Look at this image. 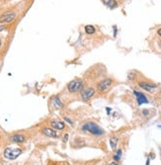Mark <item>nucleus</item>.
<instances>
[{"label":"nucleus","instance_id":"nucleus-1","mask_svg":"<svg viewBox=\"0 0 161 165\" xmlns=\"http://www.w3.org/2000/svg\"><path fill=\"white\" fill-rule=\"evenodd\" d=\"M114 84H115V81H114L113 78H111V77H106V78L101 79L100 81L97 83V85H96V91L98 93H100V94H104V93L108 92L111 88H112Z\"/></svg>","mask_w":161,"mask_h":165},{"label":"nucleus","instance_id":"nucleus-2","mask_svg":"<svg viewBox=\"0 0 161 165\" xmlns=\"http://www.w3.org/2000/svg\"><path fill=\"white\" fill-rule=\"evenodd\" d=\"M84 80L80 79V78H75L67 84L66 88H67V91L71 94H76V93H80L84 88Z\"/></svg>","mask_w":161,"mask_h":165},{"label":"nucleus","instance_id":"nucleus-3","mask_svg":"<svg viewBox=\"0 0 161 165\" xmlns=\"http://www.w3.org/2000/svg\"><path fill=\"white\" fill-rule=\"evenodd\" d=\"M82 130L83 132H88L95 136H102L104 133L103 129H101L97 124L94 122H88L85 123L82 126Z\"/></svg>","mask_w":161,"mask_h":165},{"label":"nucleus","instance_id":"nucleus-4","mask_svg":"<svg viewBox=\"0 0 161 165\" xmlns=\"http://www.w3.org/2000/svg\"><path fill=\"white\" fill-rule=\"evenodd\" d=\"M22 153V149L19 147H7L4 150V156L9 160H14Z\"/></svg>","mask_w":161,"mask_h":165},{"label":"nucleus","instance_id":"nucleus-5","mask_svg":"<svg viewBox=\"0 0 161 165\" xmlns=\"http://www.w3.org/2000/svg\"><path fill=\"white\" fill-rule=\"evenodd\" d=\"M96 93V88L92 86H87V87H84L83 90L80 92V97L83 101H89L90 99L95 95Z\"/></svg>","mask_w":161,"mask_h":165},{"label":"nucleus","instance_id":"nucleus-6","mask_svg":"<svg viewBox=\"0 0 161 165\" xmlns=\"http://www.w3.org/2000/svg\"><path fill=\"white\" fill-rule=\"evenodd\" d=\"M17 13L14 11H8L0 15V24H8L16 19Z\"/></svg>","mask_w":161,"mask_h":165},{"label":"nucleus","instance_id":"nucleus-7","mask_svg":"<svg viewBox=\"0 0 161 165\" xmlns=\"http://www.w3.org/2000/svg\"><path fill=\"white\" fill-rule=\"evenodd\" d=\"M138 86L140 87L141 89H143L144 91H147L149 93L155 92L157 90V87H158L156 84H154L152 82H147V81H139Z\"/></svg>","mask_w":161,"mask_h":165},{"label":"nucleus","instance_id":"nucleus-8","mask_svg":"<svg viewBox=\"0 0 161 165\" xmlns=\"http://www.w3.org/2000/svg\"><path fill=\"white\" fill-rule=\"evenodd\" d=\"M134 95L137 97V104L140 106L142 104H147L148 103V100L146 98V96L144 94H142L141 92H138V91H134Z\"/></svg>","mask_w":161,"mask_h":165},{"label":"nucleus","instance_id":"nucleus-9","mask_svg":"<svg viewBox=\"0 0 161 165\" xmlns=\"http://www.w3.org/2000/svg\"><path fill=\"white\" fill-rule=\"evenodd\" d=\"M42 133H44L45 136H49V138H58V133L54 130L52 129H49V127H45V129L42 130Z\"/></svg>","mask_w":161,"mask_h":165},{"label":"nucleus","instance_id":"nucleus-10","mask_svg":"<svg viewBox=\"0 0 161 165\" xmlns=\"http://www.w3.org/2000/svg\"><path fill=\"white\" fill-rule=\"evenodd\" d=\"M51 126L55 130H63L65 127V124L61 121H51Z\"/></svg>","mask_w":161,"mask_h":165},{"label":"nucleus","instance_id":"nucleus-11","mask_svg":"<svg viewBox=\"0 0 161 165\" xmlns=\"http://www.w3.org/2000/svg\"><path fill=\"white\" fill-rule=\"evenodd\" d=\"M10 139H11V141L16 142V144H21V142H24L26 141V138H25L23 135H14L11 136Z\"/></svg>","mask_w":161,"mask_h":165},{"label":"nucleus","instance_id":"nucleus-12","mask_svg":"<svg viewBox=\"0 0 161 165\" xmlns=\"http://www.w3.org/2000/svg\"><path fill=\"white\" fill-rule=\"evenodd\" d=\"M102 2H103L107 7H109L111 9L116 8L118 6V2L116 0H102Z\"/></svg>","mask_w":161,"mask_h":165},{"label":"nucleus","instance_id":"nucleus-13","mask_svg":"<svg viewBox=\"0 0 161 165\" xmlns=\"http://www.w3.org/2000/svg\"><path fill=\"white\" fill-rule=\"evenodd\" d=\"M84 30H85V33L87 34V35H92V34L95 33V27L92 26V25H86L84 27Z\"/></svg>","mask_w":161,"mask_h":165},{"label":"nucleus","instance_id":"nucleus-14","mask_svg":"<svg viewBox=\"0 0 161 165\" xmlns=\"http://www.w3.org/2000/svg\"><path fill=\"white\" fill-rule=\"evenodd\" d=\"M52 103H54V105L57 108H60H60L63 107V104L61 103L60 99L57 98V97H54V98H52Z\"/></svg>","mask_w":161,"mask_h":165},{"label":"nucleus","instance_id":"nucleus-15","mask_svg":"<svg viewBox=\"0 0 161 165\" xmlns=\"http://www.w3.org/2000/svg\"><path fill=\"white\" fill-rule=\"evenodd\" d=\"M109 141H110V145H111V147H112V149H116V146H117V144H118L117 138H110Z\"/></svg>","mask_w":161,"mask_h":165},{"label":"nucleus","instance_id":"nucleus-16","mask_svg":"<svg viewBox=\"0 0 161 165\" xmlns=\"http://www.w3.org/2000/svg\"><path fill=\"white\" fill-rule=\"evenodd\" d=\"M121 156H122V150L119 149V150L117 151V153L114 155V159H115L116 161H119L121 159Z\"/></svg>","mask_w":161,"mask_h":165},{"label":"nucleus","instance_id":"nucleus-17","mask_svg":"<svg viewBox=\"0 0 161 165\" xmlns=\"http://www.w3.org/2000/svg\"><path fill=\"white\" fill-rule=\"evenodd\" d=\"M5 30V26H3V25H0V32H2V31Z\"/></svg>","mask_w":161,"mask_h":165},{"label":"nucleus","instance_id":"nucleus-18","mask_svg":"<svg viewBox=\"0 0 161 165\" xmlns=\"http://www.w3.org/2000/svg\"><path fill=\"white\" fill-rule=\"evenodd\" d=\"M157 35H158L160 38H161V28H159V29L157 30Z\"/></svg>","mask_w":161,"mask_h":165},{"label":"nucleus","instance_id":"nucleus-19","mask_svg":"<svg viewBox=\"0 0 161 165\" xmlns=\"http://www.w3.org/2000/svg\"><path fill=\"white\" fill-rule=\"evenodd\" d=\"M64 120H65V121H66V122H68V123H69L70 124H73V123H72V122H71V121H70V120L68 119V118H66V117H65V118H64Z\"/></svg>","mask_w":161,"mask_h":165},{"label":"nucleus","instance_id":"nucleus-20","mask_svg":"<svg viewBox=\"0 0 161 165\" xmlns=\"http://www.w3.org/2000/svg\"><path fill=\"white\" fill-rule=\"evenodd\" d=\"M109 165H119V164L117 163V161H114V162H111Z\"/></svg>","mask_w":161,"mask_h":165},{"label":"nucleus","instance_id":"nucleus-21","mask_svg":"<svg viewBox=\"0 0 161 165\" xmlns=\"http://www.w3.org/2000/svg\"><path fill=\"white\" fill-rule=\"evenodd\" d=\"M157 43H158V46H159V48H160V49H161V41H159V42Z\"/></svg>","mask_w":161,"mask_h":165},{"label":"nucleus","instance_id":"nucleus-22","mask_svg":"<svg viewBox=\"0 0 161 165\" xmlns=\"http://www.w3.org/2000/svg\"><path fill=\"white\" fill-rule=\"evenodd\" d=\"M146 165H149V158H148L147 161H146Z\"/></svg>","mask_w":161,"mask_h":165},{"label":"nucleus","instance_id":"nucleus-23","mask_svg":"<svg viewBox=\"0 0 161 165\" xmlns=\"http://www.w3.org/2000/svg\"><path fill=\"white\" fill-rule=\"evenodd\" d=\"M0 46H1V41H0Z\"/></svg>","mask_w":161,"mask_h":165},{"label":"nucleus","instance_id":"nucleus-24","mask_svg":"<svg viewBox=\"0 0 161 165\" xmlns=\"http://www.w3.org/2000/svg\"><path fill=\"white\" fill-rule=\"evenodd\" d=\"M60 165H67V164H60Z\"/></svg>","mask_w":161,"mask_h":165}]
</instances>
